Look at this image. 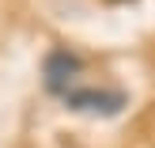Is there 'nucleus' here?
<instances>
[{
    "label": "nucleus",
    "instance_id": "1",
    "mask_svg": "<svg viewBox=\"0 0 155 148\" xmlns=\"http://www.w3.org/2000/svg\"><path fill=\"white\" fill-rule=\"evenodd\" d=\"M80 72H83V61L76 57L72 50H53L49 57H45V65H42L45 91H53V95H68V91L76 88V80H80Z\"/></svg>",
    "mask_w": 155,
    "mask_h": 148
},
{
    "label": "nucleus",
    "instance_id": "3",
    "mask_svg": "<svg viewBox=\"0 0 155 148\" xmlns=\"http://www.w3.org/2000/svg\"><path fill=\"white\" fill-rule=\"evenodd\" d=\"M110 4H129V0H110Z\"/></svg>",
    "mask_w": 155,
    "mask_h": 148
},
{
    "label": "nucleus",
    "instance_id": "2",
    "mask_svg": "<svg viewBox=\"0 0 155 148\" xmlns=\"http://www.w3.org/2000/svg\"><path fill=\"white\" fill-rule=\"evenodd\" d=\"M68 110L76 114H102V118H110V114H117L121 106L129 103L125 91H98V88H72L64 95Z\"/></svg>",
    "mask_w": 155,
    "mask_h": 148
}]
</instances>
